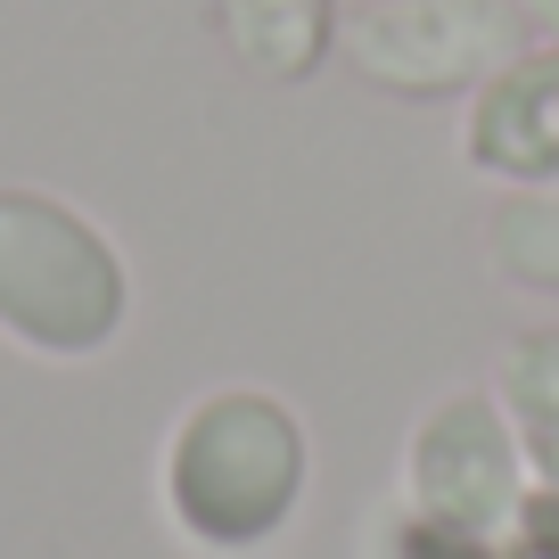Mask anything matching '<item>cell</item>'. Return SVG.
Wrapping results in <instances>:
<instances>
[{"label": "cell", "instance_id": "12", "mask_svg": "<svg viewBox=\"0 0 559 559\" xmlns=\"http://www.w3.org/2000/svg\"><path fill=\"white\" fill-rule=\"evenodd\" d=\"M502 559H559V551H543V543H510Z\"/></svg>", "mask_w": 559, "mask_h": 559}, {"label": "cell", "instance_id": "7", "mask_svg": "<svg viewBox=\"0 0 559 559\" xmlns=\"http://www.w3.org/2000/svg\"><path fill=\"white\" fill-rule=\"evenodd\" d=\"M502 419L519 437L526 469L559 486V330H526L502 354Z\"/></svg>", "mask_w": 559, "mask_h": 559}, {"label": "cell", "instance_id": "9", "mask_svg": "<svg viewBox=\"0 0 559 559\" xmlns=\"http://www.w3.org/2000/svg\"><path fill=\"white\" fill-rule=\"evenodd\" d=\"M370 559H502L493 543H477V535H453V526H428V519H412L403 510L395 526L379 535V551Z\"/></svg>", "mask_w": 559, "mask_h": 559}, {"label": "cell", "instance_id": "11", "mask_svg": "<svg viewBox=\"0 0 559 559\" xmlns=\"http://www.w3.org/2000/svg\"><path fill=\"white\" fill-rule=\"evenodd\" d=\"M510 17H519L526 50H559V0H510Z\"/></svg>", "mask_w": 559, "mask_h": 559}, {"label": "cell", "instance_id": "1", "mask_svg": "<svg viewBox=\"0 0 559 559\" xmlns=\"http://www.w3.org/2000/svg\"><path fill=\"white\" fill-rule=\"evenodd\" d=\"M305 493V428L280 395H206L165 444V502L206 551H255Z\"/></svg>", "mask_w": 559, "mask_h": 559}, {"label": "cell", "instance_id": "3", "mask_svg": "<svg viewBox=\"0 0 559 559\" xmlns=\"http://www.w3.org/2000/svg\"><path fill=\"white\" fill-rule=\"evenodd\" d=\"M337 58L386 99H461L526 58L510 0H346Z\"/></svg>", "mask_w": 559, "mask_h": 559}, {"label": "cell", "instance_id": "2", "mask_svg": "<svg viewBox=\"0 0 559 559\" xmlns=\"http://www.w3.org/2000/svg\"><path fill=\"white\" fill-rule=\"evenodd\" d=\"M123 263L74 206L0 190V330L34 354H99L123 330Z\"/></svg>", "mask_w": 559, "mask_h": 559}, {"label": "cell", "instance_id": "6", "mask_svg": "<svg viewBox=\"0 0 559 559\" xmlns=\"http://www.w3.org/2000/svg\"><path fill=\"white\" fill-rule=\"evenodd\" d=\"M223 41L263 83H305L337 50V0H214Z\"/></svg>", "mask_w": 559, "mask_h": 559}, {"label": "cell", "instance_id": "5", "mask_svg": "<svg viewBox=\"0 0 559 559\" xmlns=\"http://www.w3.org/2000/svg\"><path fill=\"white\" fill-rule=\"evenodd\" d=\"M461 148H469L477 174L510 181V190L559 181V50H526L519 67L493 74L469 99Z\"/></svg>", "mask_w": 559, "mask_h": 559}, {"label": "cell", "instance_id": "4", "mask_svg": "<svg viewBox=\"0 0 559 559\" xmlns=\"http://www.w3.org/2000/svg\"><path fill=\"white\" fill-rule=\"evenodd\" d=\"M403 502L412 519L453 526L502 551L526 510V453L493 395H444L403 444Z\"/></svg>", "mask_w": 559, "mask_h": 559}, {"label": "cell", "instance_id": "10", "mask_svg": "<svg viewBox=\"0 0 559 559\" xmlns=\"http://www.w3.org/2000/svg\"><path fill=\"white\" fill-rule=\"evenodd\" d=\"M519 543H543V551H559V486H535V493H526Z\"/></svg>", "mask_w": 559, "mask_h": 559}, {"label": "cell", "instance_id": "8", "mask_svg": "<svg viewBox=\"0 0 559 559\" xmlns=\"http://www.w3.org/2000/svg\"><path fill=\"white\" fill-rule=\"evenodd\" d=\"M486 255L519 288H559V181H526V190H510L493 206Z\"/></svg>", "mask_w": 559, "mask_h": 559}]
</instances>
